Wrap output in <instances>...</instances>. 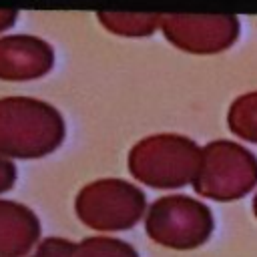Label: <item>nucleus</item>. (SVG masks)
I'll list each match as a JSON object with an SVG mask.
<instances>
[{
    "label": "nucleus",
    "instance_id": "nucleus-1",
    "mask_svg": "<svg viewBox=\"0 0 257 257\" xmlns=\"http://www.w3.org/2000/svg\"><path fill=\"white\" fill-rule=\"evenodd\" d=\"M66 124L56 106L32 96L0 98V155L10 159H40L56 151Z\"/></svg>",
    "mask_w": 257,
    "mask_h": 257
},
{
    "label": "nucleus",
    "instance_id": "nucleus-2",
    "mask_svg": "<svg viewBox=\"0 0 257 257\" xmlns=\"http://www.w3.org/2000/svg\"><path fill=\"white\" fill-rule=\"evenodd\" d=\"M199 145L175 133L149 135L128 151V173L153 189H179L195 181L201 165Z\"/></svg>",
    "mask_w": 257,
    "mask_h": 257
},
{
    "label": "nucleus",
    "instance_id": "nucleus-3",
    "mask_svg": "<svg viewBox=\"0 0 257 257\" xmlns=\"http://www.w3.org/2000/svg\"><path fill=\"white\" fill-rule=\"evenodd\" d=\"M257 185V157L233 141H211L201 151L193 189L213 201H237Z\"/></svg>",
    "mask_w": 257,
    "mask_h": 257
},
{
    "label": "nucleus",
    "instance_id": "nucleus-4",
    "mask_svg": "<svg viewBox=\"0 0 257 257\" xmlns=\"http://www.w3.org/2000/svg\"><path fill=\"white\" fill-rule=\"evenodd\" d=\"M215 221L201 201L187 195H165L157 199L145 215L147 235L169 249L189 251L209 241Z\"/></svg>",
    "mask_w": 257,
    "mask_h": 257
},
{
    "label": "nucleus",
    "instance_id": "nucleus-5",
    "mask_svg": "<svg viewBox=\"0 0 257 257\" xmlns=\"http://www.w3.org/2000/svg\"><path fill=\"white\" fill-rule=\"evenodd\" d=\"M145 209V193L137 185L112 177L84 185L74 199V211L80 223L96 231L131 229L141 221Z\"/></svg>",
    "mask_w": 257,
    "mask_h": 257
},
{
    "label": "nucleus",
    "instance_id": "nucleus-6",
    "mask_svg": "<svg viewBox=\"0 0 257 257\" xmlns=\"http://www.w3.org/2000/svg\"><path fill=\"white\" fill-rule=\"evenodd\" d=\"M165 38L193 54H215L239 36V20L231 14H163Z\"/></svg>",
    "mask_w": 257,
    "mask_h": 257
},
{
    "label": "nucleus",
    "instance_id": "nucleus-7",
    "mask_svg": "<svg viewBox=\"0 0 257 257\" xmlns=\"http://www.w3.org/2000/svg\"><path fill=\"white\" fill-rule=\"evenodd\" d=\"M54 64L52 46L32 34L0 36V80H32Z\"/></svg>",
    "mask_w": 257,
    "mask_h": 257
},
{
    "label": "nucleus",
    "instance_id": "nucleus-8",
    "mask_svg": "<svg viewBox=\"0 0 257 257\" xmlns=\"http://www.w3.org/2000/svg\"><path fill=\"white\" fill-rule=\"evenodd\" d=\"M40 237L36 213L10 199H0V257H24Z\"/></svg>",
    "mask_w": 257,
    "mask_h": 257
},
{
    "label": "nucleus",
    "instance_id": "nucleus-9",
    "mask_svg": "<svg viewBox=\"0 0 257 257\" xmlns=\"http://www.w3.org/2000/svg\"><path fill=\"white\" fill-rule=\"evenodd\" d=\"M98 22L120 36H147L153 34L155 28L161 26L163 14H151V12H96Z\"/></svg>",
    "mask_w": 257,
    "mask_h": 257
},
{
    "label": "nucleus",
    "instance_id": "nucleus-10",
    "mask_svg": "<svg viewBox=\"0 0 257 257\" xmlns=\"http://www.w3.org/2000/svg\"><path fill=\"white\" fill-rule=\"evenodd\" d=\"M227 122L239 139L257 145V90L243 92L231 102Z\"/></svg>",
    "mask_w": 257,
    "mask_h": 257
},
{
    "label": "nucleus",
    "instance_id": "nucleus-11",
    "mask_svg": "<svg viewBox=\"0 0 257 257\" xmlns=\"http://www.w3.org/2000/svg\"><path fill=\"white\" fill-rule=\"evenodd\" d=\"M72 257H139L133 245L114 237H86L76 243Z\"/></svg>",
    "mask_w": 257,
    "mask_h": 257
},
{
    "label": "nucleus",
    "instance_id": "nucleus-12",
    "mask_svg": "<svg viewBox=\"0 0 257 257\" xmlns=\"http://www.w3.org/2000/svg\"><path fill=\"white\" fill-rule=\"evenodd\" d=\"M76 243L62 237H48L38 243L36 251L30 257H72Z\"/></svg>",
    "mask_w": 257,
    "mask_h": 257
},
{
    "label": "nucleus",
    "instance_id": "nucleus-13",
    "mask_svg": "<svg viewBox=\"0 0 257 257\" xmlns=\"http://www.w3.org/2000/svg\"><path fill=\"white\" fill-rule=\"evenodd\" d=\"M14 183H16V167L12 161H8L0 155V193L12 189Z\"/></svg>",
    "mask_w": 257,
    "mask_h": 257
},
{
    "label": "nucleus",
    "instance_id": "nucleus-14",
    "mask_svg": "<svg viewBox=\"0 0 257 257\" xmlns=\"http://www.w3.org/2000/svg\"><path fill=\"white\" fill-rule=\"evenodd\" d=\"M16 16H18V12L14 8H0V32L10 28L14 24Z\"/></svg>",
    "mask_w": 257,
    "mask_h": 257
},
{
    "label": "nucleus",
    "instance_id": "nucleus-15",
    "mask_svg": "<svg viewBox=\"0 0 257 257\" xmlns=\"http://www.w3.org/2000/svg\"><path fill=\"white\" fill-rule=\"evenodd\" d=\"M253 213H255V217H257V195H255V199H253Z\"/></svg>",
    "mask_w": 257,
    "mask_h": 257
}]
</instances>
